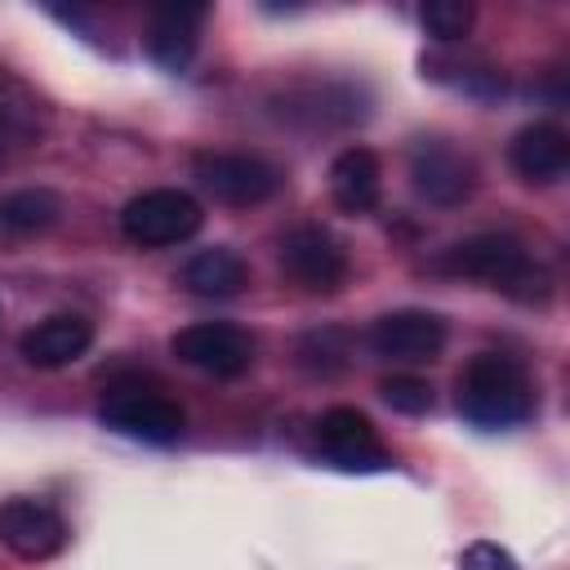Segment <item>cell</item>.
<instances>
[{"instance_id":"6da1fadb","label":"cell","mask_w":570,"mask_h":570,"mask_svg":"<svg viewBox=\"0 0 570 570\" xmlns=\"http://www.w3.org/2000/svg\"><path fill=\"white\" fill-rule=\"evenodd\" d=\"M436 267L445 276H468V281H485L490 289L517 298V303H548L552 294V276L543 263H534L525 254V245L508 232H476L459 245H450Z\"/></svg>"},{"instance_id":"7a4b0ae2","label":"cell","mask_w":570,"mask_h":570,"mask_svg":"<svg viewBox=\"0 0 570 570\" xmlns=\"http://www.w3.org/2000/svg\"><path fill=\"white\" fill-rule=\"evenodd\" d=\"M454 405L468 423L485 432L521 428L534 414V383L521 361L503 352H476L454 383Z\"/></svg>"},{"instance_id":"3957f363","label":"cell","mask_w":570,"mask_h":570,"mask_svg":"<svg viewBox=\"0 0 570 570\" xmlns=\"http://www.w3.org/2000/svg\"><path fill=\"white\" fill-rule=\"evenodd\" d=\"M98 419L120 432V436H134V441H147V445H169L183 436V405L151 379H116L107 383L102 401H98Z\"/></svg>"},{"instance_id":"277c9868","label":"cell","mask_w":570,"mask_h":570,"mask_svg":"<svg viewBox=\"0 0 570 570\" xmlns=\"http://www.w3.org/2000/svg\"><path fill=\"white\" fill-rule=\"evenodd\" d=\"M205 209L196 196L178 191V187H151L138 191L134 200H125L120 209V232L129 245L138 249H165V245H183L200 232Z\"/></svg>"},{"instance_id":"5b68a950","label":"cell","mask_w":570,"mask_h":570,"mask_svg":"<svg viewBox=\"0 0 570 570\" xmlns=\"http://www.w3.org/2000/svg\"><path fill=\"white\" fill-rule=\"evenodd\" d=\"M191 174L196 183L218 200V205H232V209H249V205H263L281 191L285 174L254 156V151H196L191 160Z\"/></svg>"},{"instance_id":"8992f818","label":"cell","mask_w":570,"mask_h":570,"mask_svg":"<svg viewBox=\"0 0 570 570\" xmlns=\"http://www.w3.org/2000/svg\"><path fill=\"white\" fill-rule=\"evenodd\" d=\"M285 276L307 289V294H338L347 285V249L334 240V232L316 227V223H303V227H289L281 236V249H276Z\"/></svg>"},{"instance_id":"52a82bcc","label":"cell","mask_w":570,"mask_h":570,"mask_svg":"<svg viewBox=\"0 0 570 570\" xmlns=\"http://www.w3.org/2000/svg\"><path fill=\"white\" fill-rule=\"evenodd\" d=\"M272 111L307 129H343L365 120V94L352 80H294L272 98Z\"/></svg>"},{"instance_id":"ba28073f","label":"cell","mask_w":570,"mask_h":570,"mask_svg":"<svg viewBox=\"0 0 570 570\" xmlns=\"http://www.w3.org/2000/svg\"><path fill=\"white\" fill-rule=\"evenodd\" d=\"M410 187L428 205L454 209L476 191V165L468 151H459L445 138H419L410 147Z\"/></svg>"},{"instance_id":"9c48e42d","label":"cell","mask_w":570,"mask_h":570,"mask_svg":"<svg viewBox=\"0 0 570 570\" xmlns=\"http://www.w3.org/2000/svg\"><path fill=\"white\" fill-rule=\"evenodd\" d=\"M169 352L200 370V374H214V379H240L249 365H254V338L240 330V325H227V321H200V325H187L169 338Z\"/></svg>"},{"instance_id":"30bf717a","label":"cell","mask_w":570,"mask_h":570,"mask_svg":"<svg viewBox=\"0 0 570 570\" xmlns=\"http://www.w3.org/2000/svg\"><path fill=\"white\" fill-rule=\"evenodd\" d=\"M0 543L18 561H49L67 543V521L45 499L13 494L0 503Z\"/></svg>"},{"instance_id":"8fae6325","label":"cell","mask_w":570,"mask_h":570,"mask_svg":"<svg viewBox=\"0 0 570 570\" xmlns=\"http://www.w3.org/2000/svg\"><path fill=\"white\" fill-rule=\"evenodd\" d=\"M370 347H374V356L396 361V365L436 361L445 347V321L436 312H419V307L387 312L370 325Z\"/></svg>"},{"instance_id":"7c38bea8","label":"cell","mask_w":570,"mask_h":570,"mask_svg":"<svg viewBox=\"0 0 570 570\" xmlns=\"http://www.w3.org/2000/svg\"><path fill=\"white\" fill-rule=\"evenodd\" d=\"M316 441H321V454L347 472H365V468H383L387 463V450L374 432V423L352 410V405H334L316 419Z\"/></svg>"},{"instance_id":"4fadbf2b","label":"cell","mask_w":570,"mask_h":570,"mask_svg":"<svg viewBox=\"0 0 570 570\" xmlns=\"http://www.w3.org/2000/svg\"><path fill=\"white\" fill-rule=\"evenodd\" d=\"M94 343V321L80 312H53L45 321H36L22 338H18V356L36 370H62L71 361H80Z\"/></svg>"},{"instance_id":"5bb4252c","label":"cell","mask_w":570,"mask_h":570,"mask_svg":"<svg viewBox=\"0 0 570 570\" xmlns=\"http://www.w3.org/2000/svg\"><path fill=\"white\" fill-rule=\"evenodd\" d=\"M209 18L205 4H160L147 22V58L165 71H183L191 58H196V45H200V22Z\"/></svg>"},{"instance_id":"9a60e30c","label":"cell","mask_w":570,"mask_h":570,"mask_svg":"<svg viewBox=\"0 0 570 570\" xmlns=\"http://www.w3.org/2000/svg\"><path fill=\"white\" fill-rule=\"evenodd\" d=\"M508 165L530 187H548V183L566 178V169H570V138H566V129L543 125V120L517 129L512 142H508Z\"/></svg>"},{"instance_id":"2e32d148","label":"cell","mask_w":570,"mask_h":570,"mask_svg":"<svg viewBox=\"0 0 570 570\" xmlns=\"http://www.w3.org/2000/svg\"><path fill=\"white\" fill-rule=\"evenodd\" d=\"M383 191V169L370 147H343L330 160V196L347 214H370Z\"/></svg>"},{"instance_id":"e0dca14e","label":"cell","mask_w":570,"mask_h":570,"mask_svg":"<svg viewBox=\"0 0 570 570\" xmlns=\"http://www.w3.org/2000/svg\"><path fill=\"white\" fill-rule=\"evenodd\" d=\"M245 281H249V267H245V258H240L236 249H227V245L200 249V254H191L187 267H183V285H187L191 294H200V298H232V294L245 289Z\"/></svg>"},{"instance_id":"ac0fdd59","label":"cell","mask_w":570,"mask_h":570,"mask_svg":"<svg viewBox=\"0 0 570 570\" xmlns=\"http://www.w3.org/2000/svg\"><path fill=\"white\" fill-rule=\"evenodd\" d=\"M58 214H62V200L49 187H22V191H9L0 200V223L9 232H18V236H31V232L53 227Z\"/></svg>"},{"instance_id":"d6986e66","label":"cell","mask_w":570,"mask_h":570,"mask_svg":"<svg viewBox=\"0 0 570 570\" xmlns=\"http://www.w3.org/2000/svg\"><path fill=\"white\" fill-rule=\"evenodd\" d=\"M347 356H352V334L338 330V325H321V330H307L298 338V365L307 374L330 379V374H338L347 365Z\"/></svg>"},{"instance_id":"ffe728a7","label":"cell","mask_w":570,"mask_h":570,"mask_svg":"<svg viewBox=\"0 0 570 570\" xmlns=\"http://www.w3.org/2000/svg\"><path fill=\"white\" fill-rule=\"evenodd\" d=\"M472 18H476V9L468 4V0H428L423 9H419V22H423V31L432 36V40H463L468 31H472Z\"/></svg>"},{"instance_id":"44dd1931","label":"cell","mask_w":570,"mask_h":570,"mask_svg":"<svg viewBox=\"0 0 570 570\" xmlns=\"http://www.w3.org/2000/svg\"><path fill=\"white\" fill-rule=\"evenodd\" d=\"M31 125H36V98L9 71H0V134L18 142V138H31Z\"/></svg>"},{"instance_id":"7402d4cb","label":"cell","mask_w":570,"mask_h":570,"mask_svg":"<svg viewBox=\"0 0 570 570\" xmlns=\"http://www.w3.org/2000/svg\"><path fill=\"white\" fill-rule=\"evenodd\" d=\"M379 396L396 410V414H428L432 410V383L419 374H392L379 383Z\"/></svg>"},{"instance_id":"603a6c76","label":"cell","mask_w":570,"mask_h":570,"mask_svg":"<svg viewBox=\"0 0 570 570\" xmlns=\"http://www.w3.org/2000/svg\"><path fill=\"white\" fill-rule=\"evenodd\" d=\"M459 566H463V570H521V566H517V557H512L508 548L490 543V539L468 543V548H463V557H459Z\"/></svg>"},{"instance_id":"cb8c5ba5","label":"cell","mask_w":570,"mask_h":570,"mask_svg":"<svg viewBox=\"0 0 570 570\" xmlns=\"http://www.w3.org/2000/svg\"><path fill=\"white\" fill-rule=\"evenodd\" d=\"M4 156H9V138L0 134V165H4Z\"/></svg>"}]
</instances>
